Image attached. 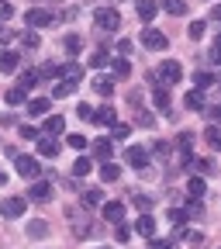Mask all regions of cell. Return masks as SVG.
<instances>
[{"instance_id": "1", "label": "cell", "mask_w": 221, "mask_h": 249, "mask_svg": "<svg viewBox=\"0 0 221 249\" xmlns=\"http://www.w3.org/2000/svg\"><path fill=\"white\" fill-rule=\"evenodd\" d=\"M14 170L24 177V180H38V173H42V163L35 160V156H14Z\"/></svg>"}, {"instance_id": "2", "label": "cell", "mask_w": 221, "mask_h": 249, "mask_svg": "<svg viewBox=\"0 0 221 249\" xmlns=\"http://www.w3.org/2000/svg\"><path fill=\"white\" fill-rule=\"evenodd\" d=\"M24 21H28V28H49V24H55V11H49V7H31V11L24 14Z\"/></svg>"}, {"instance_id": "3", "label": "cell", "mask_w": 221, "mask_h": 249, "mask_svg": "<svg viewBox=\"0 0 221 249\" xmlns=\"http://www.w3.org/2000/svg\"><path fill=\"white\" fill-rule=\"evenodd\" d=\"M93 21H97V28H101V31H114V28H121V14H118L114 7H97Z\"/></svg>"}, {"instance_id": "4", "label": "cell", "mask_w": 221, "mask_h": 249, "mask_svg": "<svg viewBox=\"0 0 221 249\" xmlns=\"http://www.w3.org/2000/svg\"><path fill=\"white\" fill-rule=\"evenodd\" d=\"M142 45H145L149 52H163V49L170 45V38L163 35L159 28H145V31H142Z\"/></svg>"}, {"instance_id": "5", "label": "cell", "mask_w": 221, "mask_h": 249, "mask_svg": "<svg viewBox=\"0 0 221 249\" xmlns=\"http://www.w3.org/2000/svg\"><path fill=\"white\" fill-rule=\"evenodd\" d=\"M24 208H28V197H4V201H0V214H4V218H21L24 214Z\"/></svg>"}, {"instance_id": "6", "label": "cell", "mask_w": 221, "mask_h": 249, "mask_svg": "<svg viewBox=\"0 0 221 249\" xmlns=\"http://www.w3.org/2000/svg\"><path fill=\"white\" fill-rule=\"evenodd\" d=\"M180 76H183V70L176 59H166L159 66V73H155V80H163V83H180Z\"/></svg>"}, {"instance_id": "7", "label": "cell", "mask_w": 221, "mask_h": 249, "mask_svg": "<svg viewBox=\"0 0 221 249\" xmlns=\"http://www.w3.org/2000/svg\"><path fill=\"white\" fill-rule=\"evenodd\" d=\"M28 201H35V204H45V201H52V183H49V180H38V183H31V191H28Z\"/></svg>"}, {"instance_id": "8", "label": "cell", "mask_w": 221, "mask_h": 249, "mask_svg": "<svg viewBox=\"0 0 221 249\" xmlns=\"http://www.w3.org/2000/svg\"><path fill=\"white\" fill-rule=\"evenodd\" d=\"M83 66L80 62H66V66H55V80H66V83H80Z\"/></svg>"}, {"instance_id": "9", "label": "cell", "mask_w": 221, "mask_h": 249, "mask_svg": "<svg viewBox=\"0 0 221 249\" xmlns=\"http://www.w3.org/2000/svg\"><path fill=\"white\" fill-rule=\"evenodd\" d=\"M62 132H66V121H62V114H49V118H45V124H42V135L59 139Z\"/></svg>"}, {"instance_id": "10", "label": "cell", "mask_w": 221, "mask_h": 249, "mask_svg": "<svg viewBox=\"0 0 221 249\" xmlns=\"http://www.w3.org/2000/svg\"><path fill=\"white\" fill-rule=\"evenodd\" d=\"M124 163H128V166H145L149 163V152L142 149V145H128V149H124Z\"/></svg>"}, {"instance_id": "11", "label": "cell", "mask_w": 221, "mask_h": 249, "mask_svg": "<svg viewBox=\"0 0 221 249\" xmlns=\"http://www.w3.org/2000/svg\"><path fill=\"white\" fill-rule=\"evenodd\" d=\"M90 121H97V124H104V128H111V124H118V114H114V107H111V104H104V107L93 111V118H90Z\"/></svg>"}, {"instance_id": "12", "label": "cell", "mask_w": 221, "mask_h": 249, "mask_svg": "<svg viewBox=\"0 0 221 249\" xmlns=\"http://www.w3.org/2000/svg\"><path fill=\"white\" fill-rule=\"evenodd\" d=\"M101 211H104L107 222L121 225V218H124V204H121V201H107V204H101Z\"/></svg>"}, {"instance_id": "13", "label": "cell", "mask_w": 221, "mask_h": 249, "mask_svg": "<svg viewBox=\"0 0 221 249\" xmlns=\"http://www.w3.org/2000/svg\"><path fill=\"white\" fill-rule=\"evenodd\" d=\"M135 11H138V18H142L145 24H152V18L159 14V4H155V0H138Z\"/></svg>"}, {"instance_id": "14", "label": "cell", "mask_w": 221, "mask_h": 249, "mask_svg": "<svg viewBox=\"0 0 221 249\" xmlns=\"http://www.w3.org/2000/svg\"><path fill=\"white\" fill-rule=\"evenodd\" d=\"M135 232H138V235H145V239H155V218H152V214H138Z\"/></svg>"}, {"instance_id": "15", "label": "cell", "mask_w": 221, "mask_h": 249, "mask_svg": "<svg viewBox=\"0 0 221 249\" xmlns=\"http://www.w3.org/2000/svg\"><path fill=\"white\" fill-rule=\"evenodd\" d=\"M38 156H45V160H55V156H59V142L49 139V135H38Z\"/></svg>"}, {"instance_id": "16", "label": "cell", "mask_w": 221, "mask_h": 249, "mask_svg": "<svg viewBox=\"0 0 221 249\" xmlns=\"http://www.w3.org/2000/svg\"><path fill=\"white\" fill-rule=\"evenodd\" d=\"M93 156H97L101 163H107L111 156H114V142L111 139H97V142H93Z\"/></svg>"}, {"instance_id": "17", "label": "cell", "mask_w": 221, "mask_h": 249, "mask_svg": "<svg viewBox=\"0 0 221 249\" xmlns=\"http://www.w3.org/2000/svg\"><path fill=\"white\" fill-rule=\"evenodd\" d=\"M190 142H194V135H187V132L176 139V152H180V163H183V166L194 160V156H190Z\"/></svg>"}, {"instance_id": "18", "label": "cell", "mask_w": 221, "mask_h": 249, "mask_svg": "<svg viewBox=\"0 0 221 249\" xmlns=\"http://www.w3.org/2000/svg\"><path fill=\"white\" fill-rule=\"evenodd\" d=\"M152 101H155V107H159V111H170V104H173L170 87H152Z\"/></svg>"}, {"instance_id": "19", "label": "cell", "mask_w": 221, "mask_h": 249, "mask_svg": "<svg viewBox=\"0 0 221 249\" xmlns=\"http://www.w3.org/2000/svg\"><path fill=\"white\" fill-rule=\"evenodd\" d=\"M21 66V55L17 52H0V73H14Z\"/></svg>"}, {"instance_id": "20", "label": "cell", "mask_w": 221, "mask_h": 249, "mask_svg": "<svg viewBox=\"0 0 221 249\" xmlns=\"http://www.w3.org/2000/svg\"><path fill=\"white\" fill-rule=\"evenodd\" d=\"M183 107H187V111H204V93H201V90H190V93L183 97Z\"/></svg>"}, {"instance_id": "21", "label": "cell", "mask_w": 221, "mask_h": 249, "mask_svg": "<svg viewBox=\"0 0 221 249\" xmlns=\"http://www.w3.org/2000/svg\"><path fill=\"white\" fill-rule=\"evenodd\" d=\"M4 101H7L11 107H17V104H24V101H28V90H24V87H11V90L4 93Z\"/></svg>"}, {"instance_id": "22", "label": "cell", "mask_w": 221, "mask_h": 249, "mask_svg": "<svg viewBox=\"0 0 221 249\" xmlns=\"http://www.w3.org/2000/svg\"><path fill=\"white\" fill-rule=\"evenodd\" d=\"M187 191H190V197H204V191H207V183H204V177H190L187 180Z\"/></svg>"}, {"instance_id": "23", "label": "cell", "mask_w": 221, "mask_h": 249, "mask_svg": "<svg viewBox=\"0 0 221 249\" xmlns=\"http://www.w3.org/2000/svg\"><path fill=\"white\" fill-rule=\"evenodd\" d=\"M187 166H190L197 177H211V173H214V163H211V160H190Z\"/></svg>"}, {"instance_id": "24", "label": "cell", "mask_w": 221, "mask_h": 249, "mask_svg": "<svg viewBox=\"0 0 221 249\" xmlns=\"http://www.w3.org/2000/svg\"><path fill=\"white\" fill-rule=\"evenodd\" d=\"M28 235H31V239H45V235H49V222H42V218L28 222Z\"/></svg>"}, {"instance_id": "25", "label": "cell", "mask_w": 221, "mask_h": 249, "mask_svg": "<svg viewBox=\"0 0 221 249\" xmlns=\"http://www.w3.org/2000/svg\"><path fill=\"white\" fill-rule=\"evenodd\" d=\"M93 90H97L101 97H111V93H114V80L111 76H97V80H93Z\"/></svg>"}, {"instance_id": "26", "label": "cell", "mask_w": 221, "mask_h": 249, "mask_svg": "<svg viewBox=\"0 0 221 249\" xmlns=\"http://www.w3.org/2000/svg\"><path fill=\"white\" fill-rule=\"evenodd\" d=\"M28 114H35V118L38 114H49V97H31L28 101Z\"/></svg>"}, {"instance_id": "27", "label": "cell", "mask_w": 221, "mask_h": 249, "mask_svg": "<svg viewBox=\"0 0 221 249\" xmlns=\"http://www.w3.org/2000/svg\"><path fill=\"white\" fill-rule=\"evenodd\" d=\"M204 142L211 149H221V128H218V124H207V128H204Z\"/></svg>"}, {"instance_id": "28", "label": "cell", "mask_w": 221, "mask_h": 249, "mask_svg": "<svg viewBox=\"0 0 221 249\" xmlns=\"http://www.w3.org/2000/svg\"><path fill=\"white\" fill-rule=\"evenodd\" d=\"M132 76V62L128 59H114V80H128Z\"/></svg>"}, {"instance_id": "29", "label": "cell", "mask_w": 221, "mask_h": 249, "mask_svg": "<svg viewBox=\"0 0 221 249\" xmlns=\"http://www.w3.org/2000/svg\"><path fill=\"white\" fill-rule=\"evenodd\" d=\"M101 177H104L107 183H114V180L121 177V170L114 166V160H107V163H101Z\"/></svg>"}, {"instance_id": "30", "label": "cell", "mask_w": 221, "mask_h": 249, "mask_svg": "<svg viewBox=\"0 0 221 249\" xmlns=\"http://www.w3.org/2000/svg\"><path fill=\"white\" fill-rule=\"evenodd\" d=\"M83 201H86L90 208H101V204H104V191H101V187H93V191L83 194Z\"/></svg>"}, {"instance_id": "31", "label": "cell", "mask_w": 221, "mask_h": 249, "mask_svg": "<svg viewBox=\"0 0 221 249\" xmlns=\"http://www.w3.org/2000/svg\"><path fill=\"white\" fill-rule=\"evenodd\" d=\"M107 62H111V55H107V49H97V52H93V59H90V66H93V70H104V66H107Z\"/></svg>"}, {"instance_id": "32", "label": "cell", "mask_w": 221, "mask_h": 249, "mask_svg": "<svg viewBox=\"0 0 221 249\" xmlns=\"http://www.w3.org/2000/svg\"><path fill=\"white\" fill-rule=\"evenodd\" d=\"M73 90H76V83H66V80H59V83L52 87V97H69Z\"/></svg>"}, {"instance_id": "33", "label": "cell", "mask_w": 221, "mask_h": 249, "mask_svg": "<svg viewBox=\"0 0 221 249\" xmlns=\"http://www.w3.org/2000/svg\"><path fill=\"white\" fill-rule=\"evenodd\" d=\"M90 170H93V163H90V160H86V156H80V160H76V163H73V177H86V173H90Z\"/></svg>"}, {"instance_id": "34", "label": "cell", "mask_w": 221, "mask_h": 249, "mask_svg": "<svg viewBox=\"0 0 221 249\" xmlns=\"http://www.w3.org/2000/svg\"><path fill=\"white\" fill-rule=\"evenodd\" d=\"M62 45H66V52H69V55H80L83 38H80V35H66V42H62Z\"/></svg>"}, {"instance_id": "35", "label": "cell", "mask_w": 221, "mask_h": 249, "mask_svg": "<svg viewBox=\"0 0 221 249\" xmlns=\"http://www.w3.org/2000/svg\"><path fill=\"white\" fill-rule=\"evenodd\" d=\"M132 204H135L142 214H149V208H152V197H149V194H132Z\"/></svg>"}, {"instance_id": "36", "label": "cell", "mask_w": 221, "mask_h": 249, "mask_svg": "<svg viewBox=\"0 0 221 249\" xmlns=\"http://www.w3.org/2000/svg\"><path fill=\"white\" fill-rule=\"evenodd\" d=\"M163 7H166L170 14L180 18V14H187V0H163Z\"/></svg>"}, {"instance_id": "37", "label": "cell", "mask_w": 221, "mask_h": 249, "mask_svg": "<svg viewBox=\"0 0 221 249\" xmlns=\"http://www.w3.org/2000/svg\"><path fill=\"white\" fill-rule=\"evenodd\" d=\"M21 45H24V49H38V45H42V38L35 35V31H24V35H21Z\"/></svg>"}, {"instance_id": "38", "label": "cell", "mask_w": 221, "mask_h": 249, "mask_svg": "<svg viewBox=\"0 0 221 249\" xmlns=\"http://www.w3.org/2000/svg\"><path fill=\"white\" fill-rule=\"evenodd\" d=\"M204 28H207L204 21H194L190 28H187V35H190V42H197V38H204Z\"/></svg>"}, {"instance_id": "39", "label": "cell", "mask_w": 221, "mask_h": 249, "mask_svg": "<svg viewBox=\"0 0 221 249\" xmlns=\"http://www.w3.org/2000/svg\"><path fill=\"white\" fill-rule=\"evenodd\" d=\"M201 214H204V208H201V204H197V201L190 197V204H187V211H183V218H187V222H190V218H201Z\"/></svg>"}, {"instance_id": "40", "label": "cell", "mask_w": 221, "mask_h": 249, "mask_svg": "<svg viewBox=\"0 0 221 249\" xmlns=\"http://www.w3.org/2000/svg\"><path fill=\"white\" fill-rule=\"evenodd\" d=\"M90 232H93V229H90V222H86V218H83V222H76V225H73V235H76V239H86Z\"/></svg>"}, {"instance_id": "41", "label": "cell", "mask_w": 221, "mask_h": 249, "mask_svg": "<svg viewBox=\"0 0 221 249\" xmlns=\"http://www.w3.org/2000/svg\"><path fill=\"white\" fill-rule=\"evenodd\" d=\"M194 83H197V90H207V87H214V76L211 73H197Z\"/></svg>"}, {"instance_id": "42", "label": "cell", "mask_w": 221, "mask_h": 249, "mask_svg": "<svg viewBox=\"0 0 221 249\" xmlns=\"http://www.w3.org/2000/svg\"><path fill=\"white\" fill-rule=\"evenodd\" d=\"M35 83H38V76L31 73V70H28V73H21V80H17V87H24V90H31Z\"/></svg>"}, {"instance_id": "43", "label": "cell", "mask_w": 221, "mask_h": 249, "mask_svg": "<svg viewBox=\"0 0 221 249\" xmlns=\"http://www.w3.org/2000/svg\"><path fill=\"white\" fill-rule=\"evenodd\" d=\"M38 128H35V124H21V139H31V142H38Z\"/></svg>"}, {"instance_id": "44", "label": "cell", "mask_w": 221, "mask_h": 249, "mask_svg": "<svg viewBox=\"0 0 221 249\" xmlns=\"http://www.w3.org/2000/svg\"><path fill=\"white\" fill-rule=\"evenodd\" d=\"M152 156H155V160H170V145L166 142H155L152 145Z\"/></svg>"}, {"instance_id": "45", "label": "cell", "mask_w": 221, "mask_h": 249, "mask_svg": "<svg viewBox=\"0 0 221 249\" xmlns=\"http://www.w3.org/2000/svg\"><path fill=\"white\" fill-rule=\"evenodd\" d=\"M66 145H73V149H80V152H83V149L90 145V139H83V135H69V139H66Z\"/></svg>"}, {"instance_id": "46", "label": "cell", "mask_w": 221, "mask_h": 249, "mask_svg": "<svg viewBox=\"0 0 221 249\" xmlns=\"http://www.w3.org/2000/svg\"><path fill=\"white\" fill-rule=\"evenodd\" d=\"M135 121L142 124V128H152V124H155V118H152L149 111H138V114H135Z\"/></svg>"}, {"instance_id": "47", "label": "cell", "mask_w": 221, "mask_h": 249, "mask_svg": "<svg viewBox=\"0 0 221 249\" xmlns=\"http://www.w3.org/2000/svg\"><path fill=\"white\" fill-rule=\"evenodd\" d=\"M14 18V7H11V0H0V21H11Z\"/></svg>"}, {"instance_id": "48", "label": "cell", "mask_w": 221, "mask_h": 249, "mask_svg": "<svg viewBox=\"0 0 221 249\" xmlns=\"http://www.w3.org/2000/svg\"><path fill=\"white\" fill-rule=\"evenodd\" d=\"M76 118H80V121H90V118H93V107H90V104H80V107H76Z\"/></svg>"}, {"instance_id": "49", "label": "cell", "mask_w": 221, "mask_h": 249, "mask_svg": "<svg viewBox=\"0 0 221 249\" xmlns=\"http://www.w3.org/2000/svg\"><path fill=\"white\" fill-rule=\"evenodd\" d=\"M111 135L114 139H128V124H111Z\"/></svg>"}, {"instance_id": "50", "label": "cell", "mask_w": 221, "mask_h": 249, "mask_svg": "<svg viewBox=\"0 0 221 249\" xmlns=\"http://www.w3.org/2000/svg\"><path fill=\"white\" fill-rule=\"evenodd\" d=\"M114 235H118V242H128V239H132V229H128V225H118Z\"/></svg>"}, {"instance_id": "51", "label": "cell", "mask_w": 221, "mask_h": 249, "mask_svg": "<svg viewBox=\"0 0 221 249\" xmlns=\"http://www.w3.org/2000/svg\"><path fill=\"white\" fill-rule=\"evenodd\" d=\"M152 249H176V242L173 239H166V242L163 239H152Z\"/></svg>"}, {"instance_id": "52", "label": "cell", "mask_w": 221, "mask_h": 249, "mask_svg": "<svg viewBox=\"0 0 221 249\" xmlns=\"http://www.w3.org/2000/svg\"><path fill=\"white\" fill-rule=\"evenodd\" d=\"M170 222H176V225H187V218H183V211H176V208H173V211H170Z\"/></svg>"}, {"instance_id": "53", "label": "cell", "mask_w": 221, "mask_h": 249, "mask_svg": "<svg viewBox=\"0 0 221 249\" xmlns=\"http://www.w3.org/2000/svg\"><path fill=\"white\" fill-rule=\"evenodd\" d=\"M118 52H121V55H128V52H132V42H128V38H121V42H118Z\"/></svg>"}, {"instance_id": "54", "label": "cell", "mask_w": 221, "mask_h": 249, "mask_svg": "<svg viewBox=\"0 0 221 249\" xmlns=\"http://www.w3.org/2000/svg\"><path fill=\"white\" fill-rule=\"evenodd\" d=\"M14 38V31L11 28H4V24H0V42H11Z\"/></svg>"}, {"instance_id": "55", "label": "cell", "mask_w": 221, "mask_h": 249, "mask_svg": "<svg viewBox=\"0 0 221 249\" xmlns=\"http://www.w3.org/2000/svg\"><path fill=\"white\" fill-rule=\"evenodd\" d=\"M4 180H7V173H4V170H0V183H4Z\"/></svg>"}, {"instance_id": "56", "label": "cell", "mask_w": 221, "mask_h": 249, "mask_svg": "<svg viewBox=\"0 0 221 249\" xmlns=\"http://www.w3.org/2000/svg\"><path fill=\"white\" fill-rule=\"evenodd\" d=\"M49 4H62V0H49Z\"/></svg>"}]
</instances>
